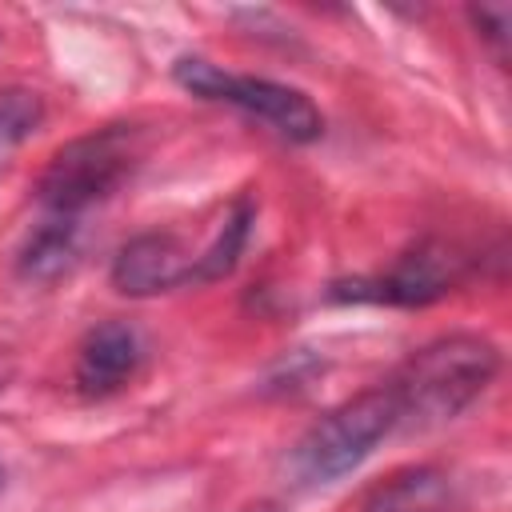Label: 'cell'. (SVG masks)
<instances>
[{"label":"cell","instance_id":"obj_14","mask_svg":"<svg viewBox=\"0 0 512 512\" xmlns=\"http://www.w3.org/2000/svg\"><path fill=\"white\" fill-rule=\"evenodd\" d=\"M252 512H280V508H252Z\"/></svg>","mask_w":512,"mask_h":512},{"label":"cell","instance_id":"obj_6","mask_svg":"<svg viewBox=\"0 0 512 512\" xmlns=\"http://www.w3.org/2000/svg\"><path fill=\"white\" fill-rule=\"evenodd\" d=\"M196 256L172 232H140L112 260V284L124 296H156L192 284Z\"/></svg>","mask_w":512,"mask_h":512},{"label":"cell","instance_id":"obj_15","mask_svg":"<svg viewBox=\"0 0 512 512\" xmlns=\"http://www.w3.org/2000/svg\"><path fill=\"white\" fill-rule=\"evenodd\" d=\"M0 476H4V468H0Z\"/></svg>","mask_w":512,"mask_h":512},{"label":"cell","instance_id":"obj_8","mask_svg":"<svg viewBox=\"0 0 512 512\" xmlns=\"http://www.w3.org/2000/svg\"><path fill=\"white\" fill-rule=\"evenodd\" d=\"M452 508H456V484L448 472L432 464L396 472L364 500V512H452Z\"/></svg>","mask_w":512,"mask_h":512},{"label":"cell","instance_id":"obj_10","mask_svg":"<svg viewBox=\"0 0 512 512\" xmlns=\"http://www.w3.org/2000/svg\"><path fill=\"white\" fill-rule=\"evenodd\" d=\"M252 216H256V212H252V200H236V204H232V212L220 220L212 244L196 256V264H192V284H212V280H220V276H228V272L236 268V260H240V252H244V244H248Z\"/></svg>","mask_w":512,"mask_h":512},{"label":"cell","instance_id":"obj_4","mask_svg":"<svg viewBox=\"0 0 512 512\" xmlns=\"http://www.w3.org/2000/svg\"><path fill=\"white\" fill-rule=\"evenodd\" d=\"M172 76L188 92H196L204 100L232 104V108L264 120L268 128H276L280 136H288L296 144H312L324 136V116L300 88H288V84H276L264 76H236V72H224L220 64H212L204 56H180Z\"/></svg>","mask_w":512,"mask_h":512},{"label":"cell","instance_id":"obj_12","mask_svg":"<svg viewBox=\"0 0 512 512\" xmlns=\"http://www.w3.org/2000/svg\"><path fill=\"white\" fill-rule=\"evenodd\" d=\"M468 16H472V24H476V32L496 48V56L504 60L508 56V28H512V8L508 4H480V8H468Z\"/></svg>","mask_w":512,"mask_h":512},{"label":"cell","instance_id":"obj_11","mask_svg":"<svg viewBox=\"0 0 512 512\" xmlns=\"http://www.w3.org/2000/svg\"><path fill=\"white\" fill-rule=\"evenodd\" d=\"M44 120V100L32 88H4L0 92V152L24 144Z\"/></svg>","mask_w":512,"mask_h":512},{"label":"cell","instance_id":"obj_9","mask_svg":"<svg viewBox=\"0 0 512 512\" xmlns=\"http://www.w3.org/2000/svg\"><path fill=\"white\" fill-rule=\"evenodd\" d=\"M80 256V220L76 216H48L28 244L20 248V276L24 280H56L64 276Z\"/></svg>","mask_w":512,"mask_h":512},{"label":"cell","instance_id":"obj_5","mask_svg":"<svg viewBox=\"0 0 512 512\" xmlns=\"http://www.w3.org/2000/svg\"><path fill=\"white\" fill-rule=\"evenodd\" d=\"M468 272V256L448 244V240H420L416 248H408L396 268L388 276H380L376 284H360L372 288L364 296L384 300V304H404V308H420L432 304L440 296H448Z\"/></svg>","mask_w":512,"mask_h":512},{"label":"cell","instance_id":"obj_7","mask_svg":"<svg viewBox=\"0 0 512 512\" xmlns=\"http://www.w3.org/2000/svg\"><path fill=\"white\" fill-rule=\"evenodd\" d=\"M144 360V340L128 320L96 324L80 352H76V388L84 396H112L120 392Z\"/></svg>","mask_w":512,"mask_h":512},{"label":"cell","instance_id":"obj_1","mask_svg":"<svg viewBox=\"0 0 512 512\" xmlns=\"http://www.w3.org/2000/svg\"><path fill=\"white\" fill-rule=\"evenodd\" d=\"M496 372L500 352L484 336L452 332L416 348L388 380L400 428H436L460 416L492 384Z\"/></svg>","mask_w":512,"mask_h":512},{"label":"cell","instance_id":"obj_2","mask_svg":"<svg viewBox=\"0 0 512 512\" xmlns=\"http://www.w3.org/2000/svg\"><path fill=\"white\" fill-rule=\"evenodd\" d=\"M140 156H144V144H140L136 124H108L88 136H76L48 160V168L40 176L36 192H40L44 212L80 220V212H88L96 200L112 196L132 176Z\"/></svg>","mask_w":512,"mask_h":512},{"label":"cell","instance_id":"obj_3","mask_svg":"<svg viewBox=\"0 0 512 512\" xmlns=\"http://www.w3.org/2000/svg\"><path fill=\"white\" fill-rule=\"evenodd\" d=\"M396 428H400V416L388 384L368 388L336 404L300 436V444L292 448V472L304 484H332L352 468H360L372 456V448Z\"/></svg>","mask_w":512,"mask_h":512},{"label":"cell","instance_id":"obj_13","mask_svg":"<svg viewBox=\"0 0 512 512\" xmlns=\"http://www.w3.org/2000/svg\"><path fill=\"white\" fill-rule=\"evenodd\" d=\"M8 372H12V368H8V360H4V356H0V388H4V384H8Z\"/></svg>","mask_w":512,"mask_h":512}]
</instances>
